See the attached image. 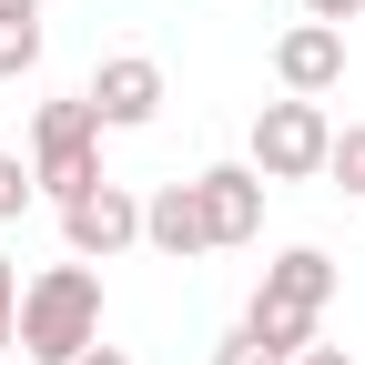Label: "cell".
<instances>
[{
    "instance_id": "cell-1",
    "label": "cell",
    "mask_w": 365,
    "mask_h": 365,
    "mask_svg": "<svg viewBox=\"0 0 365 365\" xmlns=\"http://www.w3.org/2000/svg\"><path fill=\"white\" fill-rule=\"evenodd\" d=\"M91 345H102V274H91L81 254L31 274L21 284V355L31 365H81Z\"/></svg>"
},
{
    "instance_id": "cell-2",
    "label": "cell",
    "mask_w": 365,
    "mask_h": 365,
    "mask_svg": "<svg viewBox=\"0 0 365 365\" xmlns=\"http://www.w3.org/2000/svg\"><path fill=\"white\" fill-rule=\"evenodd\" d=\"M325 304H335V254H325V244H294V254H274V264H264V284H254V314H244V325H254L264 345L304 355L314 325H325Z\"/></svg>"
},
{
    "instance_id": "cell-3",
    "label": "cell",
    "mask_w": 365,
    "mask_h": 365,
    "mask_svg": "<svg viewBox=\"0 0 365 365\" xmlns=\"http://www.w3.org/2000/svg\"><path fill=\"white\" fill-rule=\"evenodd\" d=\"M31 182H41L51 203H81L91 182H102V112H91L81 91L31 112Z\"/></svg>"
},
{
    "instance_id": "cell-4",
    "label": "cell",
    "mask_w": 365,
    "mask_h": 365,
    "mask_svg": "<svg viewBox=\"0 0 365 365\" xmlns=\"http://www.w3.org/2000/svg\"><path fill=\"white\" fill-rule=\"evenodd\" d=\"M325 153H335L325 102L284 91V102H264V112H254V173H264V182H304V173H325Z\"/></svg>"
},
{
    "instance_id": "cell-5",
    "label": "cell",
    "mask_w": 365,
    "mask_h": 365,
    "mask_svg": "<svg viewBox=\"0 0 365 365\" xmlns=\"http://www.w3.org/2000/svg\"><path fill=\"white\" fill-rule=\"evenodd\" d=\"M61 244L81 264H112L122 244H143V193H122V182H91L81 203H61Z\"/></svg>"
},
{
    "instance_id": "cell-6",
    "label": "cell",
    "mask_w": 365,
    "mask_h": 365,
    "mask_svg": "<svg viewBox=\"0 0 365 365\" xmlns=\"http://www.w3.org/2000/svg\"><path fill=\"white\" fill-rule=\"evenodd\" d=\"M81 102L102 112V132H143V122L163 112V61H153V51H112L102 71H91Z\"/></svg>"
},
{
    "instance_id": "cell-7",
    "label": "cell",
    "mask_w": 365,
    "mask_h": 365,
    "mask_svg": "<svg viewBox=\"0 0 365 365\" xmlns=\"http://www.w3.org/2000/svg\"><path fill=\"white\" fill-rule=\"evenodd\" d=\"M274 81L304 91V102H325V91L345 81V31L335 21H294L284 41H274Z\"/></svg>"
},
{
    "instance_id": "cell-8",
    "label": "cell",
    "mask_w": 365,
    "mask_h": 365,
    "mask_svg": "<svg viewBox=\"0 0 365 365\" xmlns=\"http://www.w3.org/2000/svg\"><path fill=\"white\" fill-rule=\"evenodd\" d=\"M193 182H203L213 244H254V234H264V173H254V163H213V173H193Z\"/></svg>"
},
{
    "instance_id": "cell-9",
    "label": "cell",
    "mask_w": 365,
    "mask_h": 365,
    "mask_svg": "<svg viewBox=\"0 0 365 365\" xmlns=\"http://www.w3.org/2000/svg\"><path fill=\"white\" fill-rule=\"evenodd\" d=\"M143 244H153V254H173V264L213 254V223H203V182H163V193L143 203Z\"/></svg>"
},
{
    "instance_id": "cell-10",
    "label": "cell",
    "mask_w": 365,
    "mask_h": 365,
    "mask_svg": "<svg viewBox=\"0 0 365 365\" xmlns=\"http://www.w3.org/2000/svg\"><path fill=\"white\" fill-rule=\"evenodd\" d=\"M41 71V21H0V81H31Z\"/></svg>"
},
{
    "instance_id": "cell-11",
    "label": "cell",
    "mask_w": 365,
    "mask_h": 365,
    "mask_svg": "<svg viewBox=\"0 0 365 365\" xmlns=\"http://www.w3.org/2000/svg\"><path fill=\"white\" fill-rule=\"evenodd\" d=\"M325 173H335L345 193L365 203V122H345V132H335V153H325Z\"/></svg>"
},
{
    "instance_id": "cell-12",
    "label": "cell",
    "mask_w": 365,
    "mask_h": 365,
    "mask_svg": "<svg viewBox=\"0 0 365 365\" xmlns=\"http://www.w3.org/2000/svg\"><path fill=\"white\" fill-rule=\"evenodd\" d=\"M213 365H294V355H284V345H264L254 325H234V335L213 345Z\"/></svg>"
},
{
    "instance_id": "cell-13",
    "label": "cell",
    "mask_w": 365,
    "mask_h": 365,
    "mask_svg": "<svg viewBox=\"0 0 365 365\" xmlns=\"http://www.w3.org/2000/svg\"><path fill=\"white\" fill-rule=\"evenodd\" d=\"M41 193V182H31V163L21 153H0V223H21V203Z\"/></svg>"
},
{
    "instance_id": "cell-14",
    "label": "cell",
    "mask_w": 365,
    "mask_h": 365,
    "mask_svg": "<svg viewBox=\"0 0 365 365\" xmlns=\"http://www.w3.org/2000/svg\"><path fill=\"white\" fill-rule=\"evenodd\" d=\"M11 345H21V264L0 254V355H11Z\"/></svg>"
},
{
    "instance_id": "cell-15",
    "label": "cell",
    "mask_w": 365,
    "mask_h": 365,
    "mask_svg": "<svg viewBox=\"0 0 365 365\" xmlns=\"http://www.w3.org/2000/svg\"><path fill=\"white\" fill-rule=\"evenodd\" d=\"M355 11H365V0H304V21H335V31H345Z\"/></svg>"
},
{
    "instance_id": "cell-16",
    "label": "cell",
    "mask_w": 365,
    "mask_h": 365,
    "mask_svg": "<svg viewBox=\"0 0 365 365\" xmlns=\"http://www.w3.org/2000/svg\"><path fill=\"white\" fill-rule=\"evenodd\" d=\"M294 365H355V355H345V345H304Z\"/></svg>"
},
{
    "instance_id": "cell-17",
    "label": "cell",
    "mask_w": 365,
    "mask_h": 365,
    "mask_svg": "<svg viewBox=\"0 0 365 365\" xmlns=\"http://www.w3.org/2000/svg\"><path fill=\"white\" fill-rule=\"evenodd\" d=\"M0 21H41V0H0Z\"/></svg>"
},
{
    "instance_id": "cell-18",
    "label": "cell",
    "mask_w": 365,
    "mask_h": 365,
    "mask_svg": "<svg viewBox=\"0 0 365 365\" xmlns=\"http://www.w3.org/2000/svg\"><path fill=\"white\" fill-rule=\"evenodd\" d=\"M81 365H132V355H122V345H91V355H81Z\"/></svg>"
},
{
    "instance_id": "cell-19",
    "label": "cell",
    "mask_w": 365,
    "mask_h": 365,
    "mask_svg": "<svg viewBox=\"0 0 365 365\" xmlns=\"http://www.w3.org/2000/svg\"><path fill=\"white\" fill-rule=\"evenodd\" d=\"M0 365H31V355H0Z\"/></svg>"
}]
</instances>
